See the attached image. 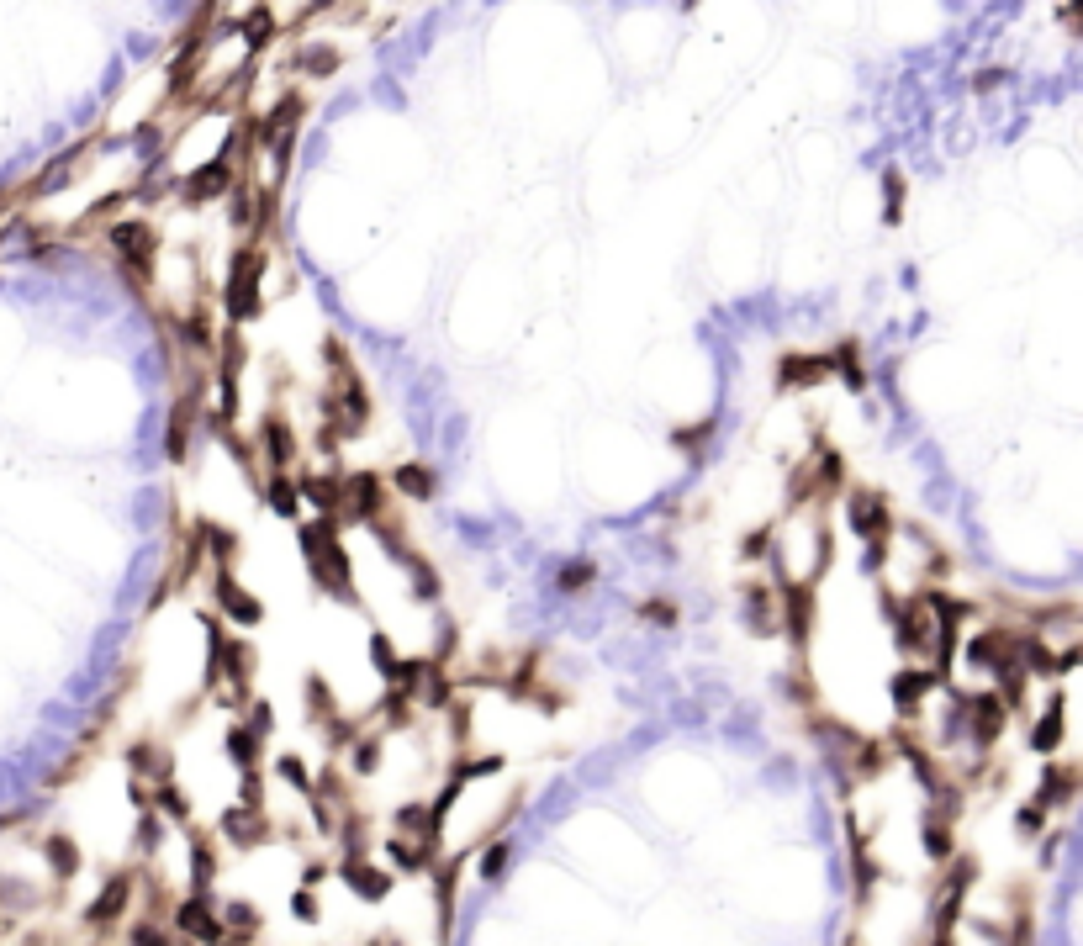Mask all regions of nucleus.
I'll return each instance as SVG.
<instances>
[{"label": "nucleus", "instance_id": "obj_1", "mask_svg": "<svg viewBox=\"0 0 1083 946\" xmlns=\"http://www.w3.org/2000/svg\"><path fill=\"white\" fill-rule=\"evenodd\" d=\"M302 561H307V577H312V587L323 592V598H333V603H349V608H360V587H354V561H349V550H344V540H339V524L333 518H312V524H302Z\"/></svg>", "mask_w": 1083, "mask_h": 946}, {"label": "nucleus", "instance_id": "obj_2", "mask_svg": "<svg viewBox=\"0 0 1083 946\" xmlns=\"http://www.w3.org/2000/svg\"><path fill=\"white\" fill-rule=\"evenodd\" d=\"M835 503H846V524L856 529V540H862V566L877 571L883 566V550H888V534H893L888 497L872 492V487H840Z\"/></svg>", "mask_w": 1083, "mask_h": 946}, {"label": "nucleus", "instance_id": "obj_3", "mask_svg": "<svg viewBox=\"0 0 1083 946\" xmlns=\"http://www.w3.org/2000/svg\"><path fill=\"white\" fill-rule=\"evenodd\" d=\"M106 244H111V259L122 265V275L133 281L138 291L154 281V259H159V228L148 217H111L106 228Z\"/></svg>", "mask_w": 1083, "mask_h": 946}, {"label": "nucleus", "instance_id": "obj_4", "mask_svg": "<svg viewBox=\"0 0 1083 946\" xmlns=\"http://www.w3.org/2000/svg\"><path fill=\"white\" fill-rule=\"evenodd\" d=\"M265 265H270V254L259 249L254 238L233 254L228 281H222V312H228V323L259 318V307H265Z\"/></svg>", "mask_w": 1083, "mask_h": 946}, {"label": "nucleus", "instance_id": "obj_5", "mask_svg": "<svg viewBox=\"0 0 1083 946\" xmlns=\"http://www.w3.org/2000/svg\"><path fill=\"white\" fill-rule=\"evenodd\" d=\"M133 899H138V873H111L101 883V894L85 904V936H122V920H133Z\"/></svg>", "mask_w": 1083, "mask_h": 946}, {"label": "nucleus", "instance_id": "obj_6", "mask_svg": "<svg viewBox=\"0 0 1083 946\" xmlns=\"http://www.w3.org/2000/svg\"><path fill=\"white\" fill-rule=\"evenodd\" d=\"M402 513L397 492H391V481L381 471H349L344 476V524L354 518V524H381V518Z\"/></svg>", "mask_w": 1083, "mask_h": 946}, {"label": "nucleus", "instance_id": "obj_7", "mask_svg": "<svg viewBox=\"0 0 1083 946\" xmlns=\"http://www.w3.org/2000/svg\"><path fill=\"white\" fill-rule=\"evenodd\" d=\"M217 836H222V846H228V851H259V846L275 841V820H270V809L228 804V809H222V820H217Z\"/></svg>", "mask_w": 1083, "mask_h": 946}, {"label": "nucleus", "instance_id": "obj_8", "mask_svg": "<svg viewBox=\"0 0 1083 946\" xmlns=\"http://www.w3.org/2000/svg\"><path fill=\"white\" fill-rule=\"evenodd\" d=\"M254 450L265 455V471H296V455H302V444H296V429H291L286 407H270V413H265Z\"/></svg>", "mask_w": 1083, "mask_h": 946}, {"label": "nucleus", "instance_id": "obj_9", "mask_svg": "<svg viewBox=\"0 0 1083 946\" xmlns=\"http://www.w3.org/2000/svg\"><path fill=\"white\" fill-rule=\"evenodd\" d=\"M122 762H127V777H133V783H148V788H159V783H170V777H175L170 740H154V735H138L133 746L122 751Z\"/></svg>", "mask_w": 1083, "mask_h": 946}, {"label": "nucleus", "instance_id": "obj_10", "mask_svg": "<svg viewBox=\"0 0 1083 946\" xmlns=\"http://www.w3.org/2000/svg\"><path fill=\"white\" fill-rule=\"evenodd\" d=\"M830 376H835L830 349H793V355L777 360V392H809V386L830 381Z\"/></svg>", "mask_w": 1083, "mask_h": 946}, {"label": "nucleus", "instance_id": "obj_11", "mask_svg": "<svg viewBox=\"0 0 1083 946\" xmlns=\"http://www.w3.org/2000/svg\"><path fill=\"white\" fill-rule=\"evenodd\" d=\"M740 608H745V624H751V635L772 640L782 635V592L777 582H740Z\"/></svg>", "mask_w": 1083, "mask_h": 946}, {"label": "nucleus", "instance_id": "obj_12", "mask_svg": "<svg viewBox=\"0 0 1083 946\" xmlns=\"http://www.w3.org/2000/svg\"><path fill=\"white\" fill-rule=\"evenodd\" d=\"M339 878H344L349 894L365 899V904H381V899H391V888H397V873L381 867V862H370L365 851H354V857L339 862Z\"/></svg>", "mask_w": 1083, "mask_h": 946}, {"label": "nucleus", "instance_id": "obj_13", "mask_svg": "<svg viewBox=\"0 0 1083 946\" xmlns=\"http://www.w3.org/2000/svg\"><path fill=\"white\" fill-rule=\"evenodd\" d=\"M212 598H217V614L233 619V624H259L265 619V603L233 577V566H212Z\"/></svg>", "mask_w": 1083, "mask_h": 946}, {"label": "nucleus", "instance_id": "obj_14", "mask_svg": "<svg viewBox=\"0 0 1083 946\" xmlns=\"http://www.w3.org/2000/svg\"><path fill=\"white\" fill-rule=\"evenodd\" d=\"M296 487H302V508H312L317 518L344 524V471H302Z\"/></svg>", "mask_w": 1083, "mask_h": 946}, {"label": "nucleus", "instance_id": "obj_15", "mask_svg": "<svg viewBox=\"0 0 1083 946\" xmlns=\"http://www.w3.org/2000/svg\"><path fill=\"white\" fill-rule=\"evenodd\" d=\"M434 857H439V836H418V830H391V836H386L391 873L418 878V873H428V862H434Z\"/></svg>", "mask_w": 1083, "mask_h": 946}, {"label": "nucleus", "instance_id": "obj_16", "mask_svg": "<svg viewBox=\"0 0 1083 946\" xmlns=\"http://www.w3.org/2000/svg\"><path fill=\"white\" fill-rule=\"evenodd\" d=\"M460 867H465V857H434V862H428V883H434V915H439V936H450V920H455V888H460Z\"/></svg>", "mask_w": 1083, "mask_h": 946}, {"label": "nucleus", "instance_id": "obj_17", "mask_svg": "<svg viewBox=\"0 0 1083 946\" xmlns=\"http://www.w3.org/2000/svg\"><path fill=\"white\" fill-rule=\"evenodd\" d=\"M265 740L270 735H259L244 714H233V725L222 730V751H228V762L238 772H249V767H265Z\"/></svg>", "mask_w": 1083, "mask_h": 946}, {"label": "nucleus", "instance_id": "obj_18", "mask_svg": "<svg viewBox=\"0 0 1083 946\" xmlns=\"http://www.w3.org/2000/svg\"><path fill=\"white\" fill-rule=\"evenodd\" d=\"M386 481H391V492H397V503H434L439 497V476H434V466H423V460H402Z\"/></svg>", "mask_w": 1083, "mask_h": 946}, {"label": "nucleus", "instance_id": "obj_19", "mask_svg": "<svg viewBox=\"0 0 1083 946\" xmlns=\"http://www.w3.org/2000/svg\"><path fill=\"white\" fill-rule=\"evenodd\" d=\"M1073 793H1078V767H1073V762H1057V756H1047V767H1041V783H1036L1031 799H1036V804H1047V809H1068V804H1073Z\"/></svg>", "mask_w": 1083, "mask_h": 946}, {"label": "nucleus", "instance_id": "obj_20", "mask_svg": "<svg viewBox=\"0 0 1083 946\" xmlns=\"http://www.w3.org/2000/svg\"><path fill=\"white\" fill-rule=\"evenodd\" d=\"M217 920H222V941H259L265 936V915H259L254 899H228L217 910Z\"/></svg>", "mask_w": 1083, "mask_h": 946}, {"label": "nucleus", "instance_id": "obj_21", "mask_svg": "<svg viewBox=\"0 0 1083 946\" xmlns=\"http://www.w3.org/2000/svg\"><path fill=\"white\" fill-rule=\"evenodd\" d=\"M254 487H259V497H265L270 513H280V518H296V513H302V487H296V471H265Z\"/></svg>", "mask_w": 1083, "mask_h": 946}, {"label": "nucleus", "instance_id": "obj_22", "mask_svg": "<svg viewBox=\"0 0 1083 946\" xmlns=\"http://www.w3.org/2000/svg\"><path fill=\"white\" fill-rule=\"evenodd\" d=\"M1062 730H1068V703H1062V693H1052L1041 719H1036V730H1031V751L1041 756V762L1062 751Z\"/></svg>", "mask_w": 1083, "mask_h": 946}, {"label": "nucleus", "instance_id": "obj_23", "mask_svg": "<svg viewBox=\"0 0 1083 946\" xmlns=\"http://www.w3.org/2000/svg\"><path fill=\"white\" fill-rule=\"evenodd\" d=\"M920 846H925L930 862H946L951 851H957V814H946V809L930 804L925 809V825H920Z\"/></svg>", "mask_w": 1083, "mask_h": 946}, {"label": "nucleus", "instance_id": "obj_24", "mask_svg": "<svg viewBox=\"0 0 1083 946\" xmlns=\"http://www.w3.org/2000/svg\"><path fill=\"white\" fill-rule=\"evenodd\" d=\"M43 857H48V867H53V878H59V883L80 878V846H74L69 830H48V836H43Z\"/></svg>", "mask_w": 1083, "mask_h": 946}, {"label": "nucleus", "instance_id": "obj_25", "mask_svg": "<svg viewBox=\"0 0 1083 946\" xmlns=\"http://www.w3.org/2000/svg\"><path fill=\"white\" fill-rule=\"evenodd\" d=\"M164 841H170V820L159 809H138V825H133V846L138 857H159Z\"/></svg>", "mask_w": 1083, "mask_h": 946}, {"label": "nucleus", "instance_id": "obj_26", "mask_svg": "<svg viewBox=\"0 0 1083 946\" xmlns=\"http://www.w3.org/2000/svg\"><path fill=\"white\" fill-rule=\"evenodd\" d=\"M508 857H513L508 841H502V836H487V841H481V851H476V873L492 883V878L508 873Z\"/></svg>", "mask_w": 1083, "mask_h": 946}, {"label": "nucleus", "instance_id": "obj_27", "mask_svg": "<svg viewBox=\"0 0 1083 946\" xmlns=\"http://www.w3.org/2000/svg\"><path fill=\"white\" fill-rule=\"evenodd\" d=\"M296 69L312 74V80H323V74L339 69V48H302L296 53Z\"/></svg>", "mask_w": 1083, "mask_h": 946}, {"label": "nucleus", "instance_id": "obj_28", "mask_svg": "<svg viewBox=\"0 0 1083 946\" xmlns=\"http://www.w3.org/2000/svg\"><path fill=\"white\" fill-rule=\"evenodd\" d=\"M1047 820H1052V809L1031 799V804H1020V814H1015V830H1020L1025 841H1036V836H1047Z\"/></svg>", "mask_w": 1083, "mask_h": 946}, {"label": "nucleus", "instance_id": "obj_29", "mask_svg": "<svg viewBox=\"0 0 1083 946\" xmlns=\"http://www.w3.org/2000/svg\"><path fill=\"white\" fill-rule=\"evenodd\" d=\"M592 577H597V566H592V561H566V566H560V577H555V587L571 598V592H587Z\"/></svg>", "mask_w": 1083, "mask_h": 946}, {"label": "nucleus", "instance_id": "obj_30", "mask_svg": "<svg viewBox=\"0 0 1083 946\" xmlns=\"http://www.w3.org/2000/svg\"><path fill=\"white\" fill-rule=\"evenodd\" d=\"M883 217L888 222H904V175L899 170L883 175Z\"/></svg>", "mask_w": 1083, "mask_h": 946}, {"label": "nucleus", "instance_id": "obj_31", "mask_svg": "<svg viewBox=\"0 0 1083 946\" xmlns=\"http://www.w3.org/2000/svg\"><path fill=\"white\" fill-rule=\"evenodd\" d=\"M640 619H650V624H661V629H671V624H677V619H682V608H677V603H671V598H645V603H640Z\"/></svg>", "mask_w": 1083, "mask_h": 946}, {"label": "nucleus", "instance_id": "obj_32", "mask_svg": "<svg viewBox=\"0 0 1083 946\" xmlns=\"http://www.w3.org/2000/svg\"><path fill=\"white\" fill-rule=\"evenodd\" d=\"M767 555H772V524H767V529H751V534L740 540V561H756V566H761Z\"/></svg>", "mask_w": 1083, "mask_h": 946}, {"label": "nucleus", "instance_id": "obj_33", "mask_svg": "<svg viewBox=\"0 0 1083 946\" xmlns=\"http://www.w3.org/2000/svg\"><path fill=\"white\" fill-rule=\"evenodd\" d=\"M714 429H719V423H714V418H703V423H693V429H682L677 444H687V450H703V444L714 439Z\"/></svg>", "mask_w": 1083, "mask_h": 946}, {"label": "nucleus", "instance_id": "obj_34", "mask_svg": "<svg viewBox=\"0 0 1083 946\" xmlns=\"http://www.w3.org/2000/svg\"><path fill=\"white\" fill-rule=\"evenodd\" d=\"M291 910H296V920H317V915H323V904H317V888H296Z\"/></svg>", "mask_w": 1083, "mask_h": 946}, {"label": "nucleus", "instance_id": "obj_35", "mask_svg": "<svg viewBox=\"0 0 1083 946\" xmlns=\"http://www.w3.org/2000/svg\"><path fill=\"white\" fill-rule=\"evenodd\" d=\"M328 873H333L328 862H307V867H302V888H323V883H328Z\"/></svg>", "mask_w": 1083, "mask_h": 946}]
</instances>
